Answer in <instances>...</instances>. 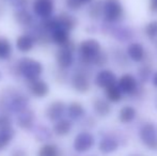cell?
Here are the masks:
<instances>
[{
  "label": "cell",
  "mask_w": 157,
  "mask_h": 156,
  "mask_svg": "<svg viewBox=\"0 0 157 156\" xmlns=\"http://www.w3.org/2000/svg\"><path fill=\"white\" fill-rule=\"evenodd\" d=\"M18 71L21 75L29 81L39 79L43 72V65L31 58H24L18 64Z\"/></svg>",
  "instance_id": "obj_1"
},
{
  "label": "cell",
  "mask_w": 157,
  "mask_h": 156,
  "mask_svg": "<svg viewBox=\"0 0 157 156\" xmlns=\"http://www.w3.org/2000/svg\"><path fill=\"white\" fill-rule=\"evenodd\" d=\"M141 141L150 150L157 151V126L153 123H145L139 131Z\"/></svg>",
  "instance_id": "obj_2"
},
{
  "label": "cell",
  "mask_w": 157,
  "mask_h": 156,
  "mask_svg": "<svg viewBox=\"0 0 157 156\" xmlns=\"http://www.w3.org/2000/svg\"><path fill=\"white\" fill-rule=\"evenodd\" d=\"M103 14L108 21H116L120 19L123 14V8L120 0H105L103 4Z\"/></svg>",
  "instance_id": "obj_3"
},
{
  "label": "cell",
  "mask_w": 157,
  "mask_h": 156,
  "mask_svg": "<svg viewBox=\"0 0 157 156\" xmlns=\"http://www.w3.org/2000/svg\"><path fill=\"white\" fill-rule=\"evenodd\" d=\"M81 57L87 62H91L94 60V58L101 52V45L96 40L90 39L81 42L79 46Z\"/></svg>",
  "instance_id": "obj_4"
},
{
  "label": "cell",
  "mask_w": 157,
  "mask_h": 156,
  "mask_svg": "<svg viewBox=\"0 0 157 156\" xmlns=\"http://www.w3.org/2000/svg\"><path fill=\"white\" fill-rule=\"evenodd\" d=\"M54 8V0H34L33 2V10L35 14L44 19L52 16Z\"/></svg>",
  "instance_id": "obj_5"
},
{
  "label": "cell",
  "mask_w": 157,
  "mask_h": 156,
  "mask_svg": "<svg viewBox=\"0 0 157 156\" xmlns=\"http://www.w3.org/2000/svg\"><path fill=\"white\" fill-rule=\"evenodd\" d=\"M94 144V137L90 133L83 131L77 135L74 141V149L77 152H86Z\"/></svg>",
  "instance_id": "obj_6"
},
{
  "label": "cell",
  "mask_w": 157,
  "mask_h": 156,
  "mask_svg": "<svg viewBox=\"0 0 157 156\" xmlns=\"http://www.w3.org/2000/svg\"><path fill=\"white\" fill-rule=\"evenodd\" d=\"M95 83L99 88H108L110 86L117 85V78L116 75L109 70H103L96 75L95 78Z\"/></svg>",
  "instance_id": "obj_7"
},
{
  "label": "cell",
  "mask_w": 157,
  "mask_h": 156,
  "mask_svg": "<svg viewBox=\"0 0 157 156\" xmlns=\"http://www.w3.org/2000/svg\"><path fill=\"white\" fill-rule=\"evenodd\" d=\"M64 110H65V104L61 101H56L48 106L47 110H46V116L49 120L56 121L62 117Z\"/></svg>",
  "instance_id": "obj_8"
},
{
  "label": "cell",
  "mask_w": 157,
  "mask_h": 156,
  "mask_svg": "<svg viewBox=\"0 0 157 156\" xmlns=\"http://www.w3.org/2000/svg\"><path fill=\"white\" fill-rule=\"evenodd\" d=\"M56 60L58 65L61 69H67L73 64V51L66 49V48H61L57 51L56 54Z\"/></svg>",
  "instance_id": "obj_9"
},
{
  "label": "cell",
  "mask_w": 157,
  "mask_h": 156,
  "mask_svg": "<svg viewBox=\"0 0 157 156\" xmlns=\"http://www.w3.org/2000/svg\"><path fill=\"white\" fill-rule=\"evenodd\" d=\"M30 92L36 97H44L49 93V87L44 80L36 79V80L30 81L29 85Z\"/></svg>",
  "instance_id": "obj_10"
},
{
  "label": "cell",
  "mask_w": 157,
  "mask_h": 156,
  "mask_svg": "<svg viewBox=\"0 0 157 156\" xmlns=\"http://www.w3.org/2000/svg\"><path fill=\"white\" fill-rule=\"evenodd\" d=\"M72 85L76 91L80 92V93H86L89 91L90 89V82L87 76L82 73H77L73 76L72 79Z\"/></svg>",
  "instance_id": "obj_11"
},
{
  "label": "cell",
  "mask_w": 157,
  "mask_h": 156,
  "mask_svg": "<svg viewBox=\"0 0 157 156\" xmlns=\"http://www.w3.org/2000/svg\"><path fill=\"white\" fill-rule=\"evenodd\" d=\"M137 88V81L130 74H125L119 80V89L121 91L125 92L127 94H130L136 90Z\"/></svg>",
  "instance_id": "obj_12"
},
{
  "label": "cell",
  "mask_w": 157,
  "mask_h": 156,
  "mask_svg": "<svg viewBox=\"0 0 157 156\" xmlns=\"http://www.w3.org/2000/svg\"><path fill=\"white\" fill-rule=\"evenodd\" d=\"M128 56L136 62H140L144 58V48L139 43H132L127 48Z\"/></svg>",
  "instance_id": "obj_13"
},
{
  "label": "cell",
  "mask_w": 157,
  "mask_h": 156,
  "mask_svg": "<svg viewBox=\"0 0 157 156\" xmlns=\"http://www.w3.org/2000/svg\"><path fill=\"white\" fill-rule=\"evenodd\" d=\"M33 45H34V41L28 34L19 36L16 39V47L21 52H29L33 48Z\"/></svg>",
  "instance_id": "obj_14"
},
{
  "label": "cell",
  "mask_w": 157,
  "mask_h": 156,
  "mask_svg": "<svg viewBox=\"0 0 157 156\" xmlns=\"http://www.w3.org/2000/svg\"><path fill=\"white\" fill-rule=\"evenodd\" d=\"M98 149L101 153L104 154H109V153H112L118 149V142H117L116 139L111 137H106L99 142Z\"/></svg>",
  "instance_id": "obj_15"
},
{
  "label": "cell",
  "mask_w": 157,
  "mask_h": 156,
  "mask_svg": "<svg viewBox=\"0 0 157 156\" xmlns=\"http://www.w3.org/2000/svg\"><path fill=\"white\" fill-rule=\"evenodd\" d=\"M57 19H58V23H59V25H60V28L66 30V31L72 30L73 28L76 26V19H75L72 15L67 14V13H65V12L61 13V14L57 17Z\"/></svg>",
  "instance_id": "obj_16"
},
{
  "label": "cell",
  "mask_w": 157,
  "mask_h": 156,
  "mask_svg": "<svg viewBox=\"0 0 157 156\" xmlns=\"http://www.w3.org/2000/svg\"><path fill=\"white\" fill-rule=\"evenodd\" d=\"M18 125L24 129H29L33 124V112L31 110H25L21 111L18 119H17Z\"/></svg>",
  "instance_id": "obj_17"
},
{
  "label": "cell",
  "mask_w": 157,
  "mask_h": 156,
  "mask_svg": "<svg viewBox=\"0 0 157 156\" xmlns=\"http://www.w3.org/2000/svg\"><path fill=\"white\" fill-rule=\"evenodd\" d=\"M93 108L95 112L98 116H101V117H106L107 115H109L110 109H111L109 103L106 102L105 100H101V98H97V100L94 101Z\"/></svg>",
  "instance_id": "obj_18"
},
{
  "label": "cell",
  "mask_w": 157,
  "mask_h": 156,
  "mask_svg": "<svg viewBox=\"0 0 157 156\" xmlns=\"http://www.w3.org/2000/svg\"><path fill=\"white\" fill-rule=\"evenodd\" d=\"M52 39L55 43L58 44V45H60V46H64L68 41H70L67 31L62 29V28H58V29L54 30L52 33Z\"/></svg>",
  "instance_id": "obj_19"
},
{
  "label": "cell",
  "mask_w": 157,
  "mask_h": 156,
  "mask_svg": "<svg viewBox=\"0 0 157 156\" xmlns=\"http://www.w3.org/2000/svg\"><path fill=\"white\" fill-rule=\"evenodd\" d=\"M12 55V45L4 36H0V60H6Z\"/></svg>",
  "instance_id": "obj_20"
},
{
  "label": "cell",
  "mask_w": 157,
  "mask_h": 156,
  "mask_svg": "<svg viewBox=\"0 0 157 156\" xmlns=\"http://www.w3.org/2000/svg\"><path fill=\"white\" fill-rule=\"evenodd\" d=\"M136 117V109L132 106H125L120 111V121L122 123H129Z\"/></svg>",
  "instance_id": "obj_21"
},
{
  "label": "cell",
  "mask_w": 157,
  "mask_h": 156,
  "mask_svg": "<svg viewBox=\"0 0 157 156\" xmlns=\"http://www.w3.org/2000/svg\"><path fill=\"white\" fill-rule=\"evenodd\" d=\"M71 128H72V123H71V121L65 120V119H64V120L58 121V123L55 125L54 131H55V133H56L57 135L65 136V135H67V134L70 133Z\"/></svg>",
  "instance_id": "obj_22"
},
{
  "label": "cell",
  "mask_w": 157,
  "mask_h": 156,
  "mask_svg": "<svg viewBox=\"0 0 157 156\" xmlns=\"http://www.w3.org/2000/svg\"><path fill=\"white\" fill-rule=\"evenodd\" d=\"M67 112H68V117L71 119H74V120H77V119L81 118L85 113V109L83 107L81 106L79 103H72V104L68 106L67 109Z\"/></svg>",
  "instance_id": "obj_23"
},
{
  "label": "cell",
  "mask_w": 157,
  "mask_h": 156,
  "mask_svg": "<svg viewBox=\"0 0 157 156\" xmlns=\"http://www.w3.org/2000/svg\"><path fill=\"white\" fill-rule=\"evenodd\" d=\"M14 17H15L16 23H18L19 25L28 26L32 23V16L30 15L29 12H27V11H25V10L17 11L14 14Z\"/></svg>",
  "instance_id": "obj_24"
},
{
  "label": "cell",
  "mask_w": 157,
  "mask_h": 156,
  "mask_svg": "<svg viewBox=\"0 0 157 156\" xmlns=\"http://www.w3.org/2000/svg\"><path fill=\"white\" fill-rule=\"evenodd\" d=\"M106 96L110 102H119L122 97V93L121 90L119 89V87H117V85L110 86V87L106 88Z\"/></svg>",
  "instance_id": "obj_25"
},
{
  "label": "cell",
  "mask_w": 157,
  "mask_h": 156,
  "mask_svg": "<svg viewBox=\"0 0 157 156\" xmlns=\"http://www.w3.org/2000/svg\"><path fill=\"white\" fill-rule=\"evenodd\" d=\"M39 156H60V152L55 144H45L40 149Z\"/></svg>",
  "instance_id": "obj_26"
},
{
  "label": "cell",
  "mask_w": 157,
  "mask_h": 156,
  "mask_svg": "<svg viewBox=\"0 0 157 156\" xmlns=\"http://www.w3.org/2000/svg\"><path fill=\"white\" fill-rule=\"evenodd\" d=\"M103 4H104L103 1H95L90 6L89 15L92 18H97V17L101 16V13H103Z\"/></svg>",
  "instance_id": "obj_27"
},
{
  "label": "cell",
  "mask_w": 157,
  "mask_h": 156,
  "mask_svg": "<svg viewBox=\"0 0 157 156\" xmlns=\"http://www.w3.org/2000/svg\"><path fill=\"white\" fill-rule=\"evenodd\" d=\"M13 137L12 131H0V149H3L8 146Z\"/></svg>",
  "instance_id": "obj_28"
},
{
  "label": "cell",
  "mask_w": 157,
  "mask_h": 156,
  "mask_svg": "<svg viewBox=\"0 0 157 156\" xmlns=\"http://www.w3.org/2000/svg\"><path fill=\"white\" fill-rule=\"evenodd\" d=\"M145 33L149 38L154 39L157 36V21H153L149 23L145 27Z\"/></svg>",
  "instance_id": "obj_29"
},
{
  "label": "cell",
  "mask_w": 157,
  "mask_h": 156,
  "mask_svg": "<svg viewBox=\"0 0 157 156\" xmlns=\"http://www.w3.org/2000/svg\"><path fill=\"white\" fill-rule=\"evenodd\" d=\"M13 108L17 111H23L26 109V105H27V101L23 97V96H18V97L13 100Z\"/></svg>",
  "instance_id": "obj_30"
},
{
  "label": "cell",
  "mask_w": 157,
  "mask_h": 156,
  "mask_svg": "<svg viewBox=\"0 0 157 156\" xmlns=\"http://www.w3.org/2000/svg\"><path fill=\"white\" fill-rule=\"evenodd\" d=\"M12 122L8 116H0V131H11Z\"/></svg>",
  "instance_id": "obj_31"
},
{
  "label": "cell",
  "mask_w": 157,
  "mask_h": 156,
  "mask_svg": "<svg viewBox=\"0 0 157 156\" xmlns=\"http://www.w3.org/2000/svg\"><path fill=\"white\" fill-rule=\"evenodd\" d=\"M43 26L44 28H46L47 30H50V31H54V30L60 28V25H59L57 18H46L45 21L43 23Z\"/></svg>",
  "instance_id": "obj_32"
},
{
  "label": "cell",
  "mask_w": 157,
  "mask_h": 156,
  "mask_svg": "<svg viewBox=\"0 0 157 156\" xmlns=\"http://www.w3.org/2000/svg\"><path fill=\"white\" fill-rule=\"evenodd\" d=\"M66 6H67L68 9L73 11H77L80 9L81 4L78 2V0H66Z\"/></svg>",
  "instance_id": "obj_33"
},
{
  "label": "cell",
  "mask_w": 157,
  "mask_h": 156,
  "mask_svg": "<svg viewBox=\"0 0 157 156\" xmlns=\"http://www.w3.org/2000/svg\"><path fill=\"white\" fill-rule=\"evenodd\" d=\"M150 10L152 12H157V0H151L150 1Z\"/></svg>",
  "instance_id": "obj_34"
},
{
  "label": "cell",
  "mask_w": 157,
  "mask_h": 156,
  "mask_svg": "<svg viewBox=\"0 0 157 156\" xmlns=\"http://www.w3.org/2000/svg\"><path fill=\"white\" fill-rule=\"evenodd\" d=\"M11 156H27V154H26L24 151H21V150H16V151H14V152L12 153V155Z\"/></svg>",
  "instance_id": "obj_35"
},
{
  "label": "cell",
  "mask_w": 157,
  "mask_h": 156,
  "mask_svg": "<svg viewBox=\"0 0 157 156\" xmlns=\"http://www.w3.org/2000/svg\"><path fill=\"white\" fill-rule=\"evenodd\" d=\"M93 1V0H78L79 3L82 6V4H87V3H91V2Z\"/></svg>",
  "instance_id": "obj_36"
},
{
  "label": "cell",
  "mask_w": 157,
  "mask_h": 156,
  "mask_svg": "<svg viewBox=\"0 0 157 156\" xmlns=\"http://www.w3.org/2000/svg\"><path fill=\"white\" fill-rule=\"evenodd\" d=\"M153 83L155 85V87L157 88V73L154 75V77H153Z\"/></svg>",
  "instance_id": "obj_37"
},
{
  "label": "cell",
  "mask_w": 157,
  "mask_h": 156,
  "mask_svg": "<svg viewBox=\"0 0 157 156\" xmlns=\"http://www.w3.org/2000/svg\"><path fill=\"white\" fill-rule=\"evenodd\" d=\"M129 156H142V155H140V154H132V155H129Z\"/></svg>",
  "instance_id": "obj_38"
},
{
  "label": "cell",
  "mask_w": 157,
  "mask_h": 156,
  "mask_svg": "<svg viewBox=\"0 0 157 156\" xmlns=\"http://www.w3.org/2000/svg\"><path fill=\"white\" fill-rule=\"evenodd\" d=\"M0 78H1V73H0Z\"/></svg>",
  "instance_id": "obj_39"
},
{
  "label": "cell",
  "mask_w": 157,
  "mask_h": 156,
  "mask_svg": "<svg viewBox=\"0 0 157 156\" xmlns=\"http://www.w3.org/2000/svg\"><path fill=\"white\" fill-rule=\"evenodd\" d=\"M156 107H157V106H156Z\"/></svg>",
  "instance_id": "obj_40"
}]
</instances>
